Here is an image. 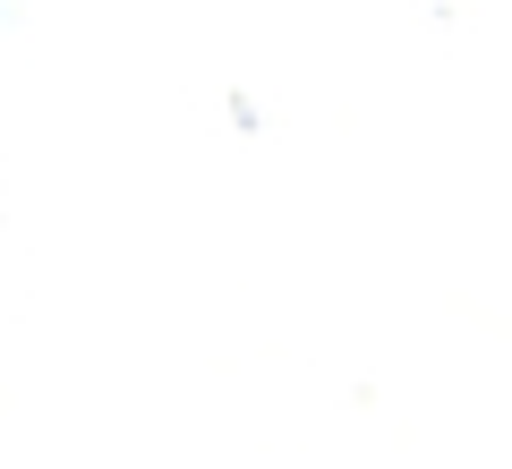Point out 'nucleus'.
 Returning a JSON list of instances; mask_svg holds the SVG:
<instances>
[]
</instances>
